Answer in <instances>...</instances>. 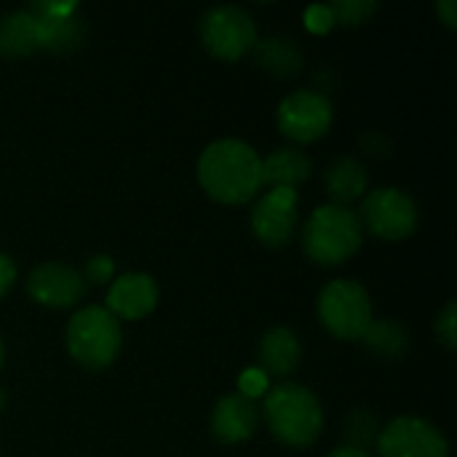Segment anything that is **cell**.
<instances>
[{
	"label": "cell",
	"mask_w": 457,
	"mask_h": 457,
	"mask_svg": "<svg viewBox=\"0 0 457 457\" xmlns=\"http://www.w3.org/2000/svg\"><path fill=\"white\" fill-rule=\"evenodd\" d=\"M198 182L220 204H244L262 187V158L241 139H217L198 158Z\"/></svg>",
	"instance_id": "1"
},
{
	"label": "cell",
	"mask_w": 457,
	"mask_h": 457,
	"mask_svg": "<svg viewBox=\"0 0 457 457\" xmlns=\"http://www.w3.org/2000/svg\"><path fill=\"white\" fill-rule=\"evenodd\" d=\"M265 420L270 434L287 447H311L324 428L319 399L295 383H281L265 396Z\"/></svg>",
	"instance_id": "2"
},
{
	"label": "cell",
	"mask_w": 457,
	"mask_h": 457,
	"mask_svg": "<svg viewBox=\"0 0 457 457\" xmlns=\"http://www.w3.org/2000/svg\"><path fill=\"white\" fill-rule=\"evenodd\" d=\"M361 238H364V228L359 222V214L351 206H337V204L319 206L303 230L305 254L319 265L345 262L359 252Z\"/></svg>",
	"instance_id": "3"
},
{
	"label": "cell",
	"mask_w": 457,
	"mask_h": 457,
	"mask_svg": "<svg viewBox=\"0 0 457 457\" xmlns=\"http://www.w3.org/2000/svg\"><path fill=\"white\" fill-rule=\"evenodd\" d=\"M67 351L86 370H104L120 351V324L107 308H83L67 324Z\"/></svg>",
	"instance_id": "4"
},
{
	"label": "cell",
	"mask_w": 457,
	"mask_h": 457,
	"mask_svg": "<svg viewBox=\"0 0 457 457\" xmlns=\"http://www.w3.org/2000/svg\"><path fill=\"white\" fill-rule=\"evenodd\" d=\"M319 319L340 340H364L372 327V303L361 284L332 281L319 295Z\"/></svg>",
	"instance_id": "5"
},
{
	"label": "cell",
	"mask_w": 457,
	"mask_h": 457,
	"mask_svg": "<svg viewBox=\"0 0 457 457\" xmlns=\"http://www.w3.org/2000/svg\"><path fill=\"white\" fill-rule=\"evenodd\" d=\"M361 228L383 241H402L418 225V206L415 201L396 190V187H378L364 195L361 209L356 212Z\"/></svg>",
	"instance_id": "6"
},
{
	"label": "cell",
	"mask_w": 457,
	"mask_h": 457,
	"mask_svg": "<svg viewBox=\"0 0 457 457\" xmlns=\"http://www.w3.org/2000/svg\"><path fill=\"white\" fill-rule=\"evenodd\" d=\"M201 40L204 46L225 62L241 59L257 43L254 19L238 5H217L201 21Z\"/></svg>",
	"instance_id": "7"
},
{
	"label": "cell",
	"mask_w": 457,
	"mask_h": 457,
	"mask_svg": "<svg viewBox=\"0 0 457 457\" xmlns=\"http://www.w3.org/2000/svg\"><path fill=\"white\" fill-rule=\"evenodd\" d=\"M380 457H447L450 447L439 428L420 418H396L378 436Z\"/></svg>",
	"instance_id": "8"
},
{
	"label": "cell",
	"mask_w": 457,
	"mask_h": 457,
	"mask_svg": "<svg viewBox=\"0 0 457 457\" xmlns=\"http://www.w3.org/2000/svg\"><path fill=\"white\" fill-rule=\"evenodd\" d=\"M332 123V102L319 91H295L278 107V126L295 142H313Z\"/></svg>",
	"instance_id": "9"
},
{
	"label": "cell",
	"mask_w": 457,
	"mask_h": 457,
	"mask_svg": "<svg viewBox=\"0 0 457 457\" xmlns=\"http://www.w3.org/2000/svg\"><path fill=\"white\" fill-rule=\"evenodd\" d=\"M297 225V190H268L252 209V228L268 246H284Z\"/></svg>",
	"instance_id": "10"
},
{
	"label": "cell",
	"mask_w": 457,
	"mask_h": 457,
	"mask_svg": "<svg viewBox=\"0 0 457 457\" xmlns=\"http://www.w3.org/2000/svg\"><path fill=\"white\" fill-rule=\"evenodd\" d=\"M27 292L35 303L46 308H72L86 295V278L75 268L46 262L29 273Z\"/></svg>",
	"instance_id": "11"
},
{
	"label": "cell",
	"mask_w": 457,
	"mask_h": 457,
	"mask_svg": "<svg viewBox=\"0 0 457 457\" xmlns=\"http://www.w3.org/2000/svg\"><path fill=\"white\" fill-rule=\"evenodd\" d=\"M29 11L40 21L43 48L56 51V54H67V51L80 48V43L86 40V24L78 16V5L72 0H67V3H32Z\"/></svg>",
	"instance_id": "12"
},
{
	"label": "cell",
	"mask_w": 457,
	"mask_h": 457,
	"mask_svg": "<svg viewBox=\"0 0 457 457\" xmlns=\"http://www.w3.org/2000/svg\"><path fill=\"white\" fill-rule=\"evenodd\" d=\"M158 305V287L147 273H123L107 292V311L115 319H145Z\"/></svg>",
	"instance_id": "13"
},
{
	"label": "cell",
	"mask_w": 457,
	"mask_h": 457,
	"mask_svg": "<svg viewBox=\"0 0 457 457\" xmlns=\"http://www.w3.org/2000/svg\"><path fill=\"white\" fill-rule=\"evenodd\" d=\"M260 412L257 404L241 394H230L217 402L214 415H212V434L222 445H238L249 439L257 428Z\"/></svg>",
	"instance_id": "14"
},
{
	"label": "cell",
	"mask_w": 457,
	"mask_h": 457,
	"mask_svg": "<svg viewBox=\"0 0 457 457\" xmlns=\"http://www.w3.org/2000/svg\"><path fill=\"white\" fill-rule=\"evenodd\" d=\"M300 340L292 329L276 327L260 343V370L273 378H289L300 364Z\"/></svg>",
	"instance_id": "15"
},
{
	"label": "cell",
	"mask_w": 457,
	"mask_h": 457,
	"mask_svg": "<svg viewBox=\"0 0 457 457\" xmlns=\"http://www.w3.org/2000/svg\"><path fill=\"white\" fill-rule=\"evenodd\" d=\"M308 177H311V158L297 147H281L262 161V185H268L270 190L276 187L297 190V185H303Z\"/></svg>",
	"instance_id": "16"
},
{
	"label": "cell",
	"mask_w": 457,
	"mask_h": 457,
	"mask_svg": "<svg viewBox=\"0 0 457 457\" xmlns=\"http://www.w3.org/2000/svg\"><path fill=\"white\" fill-rule=\"evenodd\" d=\"M37 48H43V37L32 11H13L0 19V56H27Z\"/></svg>",
	"instance_id": "17"
},
{
	"label": "cell",
	"mask_w": 457,
	"mask_h": 457,
	"mask_svg": "<svg viewBox=\"0 0 457 457\" xmlns=\"http://www.w3.org/2000/svg\"><path fill=\"white\" fill-rule=\"evenodd\" d=\"M324 182L332 195V204L348 206L367 190V169L356 158H340L327 169Z\"/></svg>",
	"instance_id": "18"
},
{
	"label": "cell",
	"mask_w": 457,
	"mask_h": 457,
	"mask_svg": "<svg viewBox=\"0 0 457 457\" xmlns=\"http://www.w3.org/2000/svg\"><path fill=\"white\" fill-rule=\"evenodd\" d=\"M254 56L257 64H262L268 72L289 78L295 72H300L303 67V56L300 48L295 46V40H284V37H268L254 43Z\"/></svg>",
	"instance_id": "19"
},
{
	"label": "cell",
	"mask_w": 457,
	"mask_h": 457,
	"mask_svg": "<svg viewBox=\"0 0 457 457\" xmlns=\"http://www.w3.org/2000/svg\"><path fill=\"white\" fill-rule=\"evenodd\" d=\"M364 340L372 351L383 356H399L407 348V332L394 321H372Z\"/></svg>",
	"instance_id": "20"
},
{
	"label": "cell",
	"mask_w": 457,
	"mask_h": 457,
	"mask_svg": "<svg viewBox=\"0 0 457 457\" xmlns=\"http://www.w3.org/2000/svg\"><path fill=\"white\" fill-rule=\"evenodd\" d=\"M332 8V16L337 19V21H343V24H361L370 13H375V3H367V0H340V3H335V5H329Z\"/></svg>",
	"instance_id": "21"
},
{
	"label": "cell",
	"mask_w": 457,
	"mask_h": 457,
	"mask_svg": "<svg viewBox=\"0 0 457 457\" xmlns=\"http://www.w3.org/2000/svg\"><path fill=\"white\" fill-rule=\"evenodd\" d=\"M436 335H439V340L450 348V351H455L457 348V308L455 303H447V308L442 311V316H439V321H436Z\"/></svg>",
	"instance_id": "22"
},
{
	"label": "cell",
	"mask_w": 457,
	"mask_h": 457,
	"mask_svg": "<svg viewBox=\"0 0 457 457\" xmlns=\"http://www.w3.org/2000/svg\"><path fill=\"white\" fill-rule=\"evenodd\" d=\"M238 383H241V396H246V399L254 402V396L265 394V388H268V375H265L262 370H249V372L241 375Z\"/></svg>",
	"instance_id": "23"
},
{
	"label": "cell",
	"mask_w": 457,
	"mask_h": 457,
	"mask_svg": "<svg viewBox=\"0 0 457 457\" xmlns=\"http://www.w3.org/2000/svg\"><path fill=\"white\" fill-rule=\"evenodd\" d=\"M112 270H115L112 260H110L107 254H96V257L86 265V276H83V278H88V281H94V284H104V281L112 276Z\"/></svg>",
	"instance_id": "24"
},
{
	"label": "cell",
	"mask_w": 457,
	"mask_h": 457,
	"mask_svg": "<svg viewBox=\"0 0 457 457\" xmlns=\"http://www.w3.org/2000/svg\"><path fill=\"white\" fill-rule=\"evenodd\" d=\"M305 21H308L311 29L324 32V29H329V27L335 24V16H332V8H329V5H313V8L305 13Z\"/></svg>",
	"instance_id": "25"
},
{
	"label": "cell",
	"mask_w": 457,
	"mask_h": 457,
	"mask_svg": "<svg viewBox=\"0 0 457 457\" xmlns=\"http://www.w3.org/2000/svg\"><path fill=\"white\" fill-rule=\"evenodd\" d=\"M13 278H16V268H13V262H11V257H5V254L0 252V297L11 289Z\"/></svg>",
	"instance_id": "26"
},
{
	"label": "cell",
	"mask_w": 457,
	"mask_h": 457,
	"mask_svg": "<svg viewBox=\"0 0 457 457\" xmlns=\"http://www.w3.org/2000/svg\"><path fill=\"white\" fill-rule=\"evenodd\" d=\"M436 11L442 13L445 24H447L450 29H455L457 27V3L455 0H442V3H436Z\"/></svg>",
	"instance_id": "27"
},
{
	"label": "cell",
	"mask_w": 457,
	"mask_h": 457,
	"mask_svg": "<svg viewBox=\"0 0 457 457\" xmlns=\"http://www.w3.org/2000/svg\"><path fill=\"white\" fill-rule=\"evenodd\" d=\"M327 457H370V455H367V450H359V447L345 445V447H337L332 455H327Z\"/></svg>",
	"instance_id": "28"
},
{
	"label": "cell",
	"mask_w": 457,
	"mask_h": 457,
	"mask_svg": "<svg viewBox=\"0 0 457 457\" xmlns=\"http://www.w3.org/2000/svg\"><path fill=\"white\" fill-rule=\"evenodd\" d=\"M0 370H3V343H0Z\"/></svg>",
	"instance_id": "29"
},
{
	"label": "cell",
	"mask_w": 457,
	"mask_h": 457,
	"mask_svg": "<svg viewBox=\"0 0 457 457\" xmlns=\"http://www.w3.org/2000/svg\"><path fill=\"white\" fill-rule=\"evenodd\" d=\"M3 402H5V394L0 391V407H3Z\"/></svg>",
	"instance_id": "30"
}]
</instances>
